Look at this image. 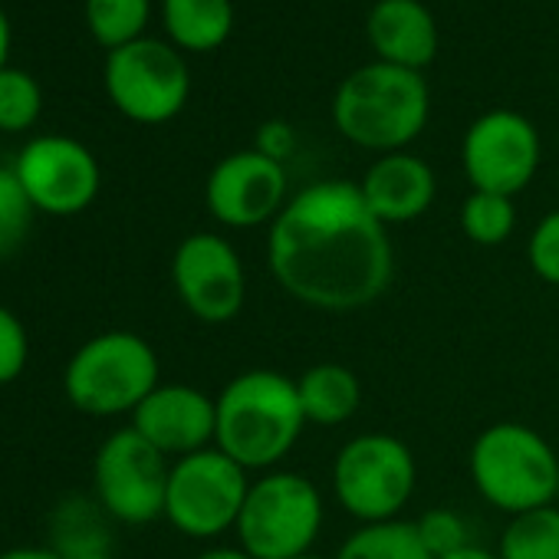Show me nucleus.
Returning a JSON list of instances; mask_svg holds the SVG:
<instances>
[{
	"label": "nucleus",
	"instance_id": "1",
	"mask_svg": "<svg viewBox=\"0 0 559 559\" xmlns=\"http://www.w3.org/2000/svg\"><path fill=\"white\" fill-rule=\"evenodd\" d=\"M266 263L287 297L323 313H356L382 300L395 276L389 227L356 181L300 188L266 227Z\"/></svg>",
	"mask_w": 559,
	"mask_h": 559
},
{
	"label": "nucleus",
	"instance_id": "2",
	"mask_svg": "<svg viewBox=\"0 0 559 559\" xmlns=\"http://www.w3.org/2000/svg\"><path fill=\"white\" fill-rule=\"evenodd\" d=\"M214 448L237 461L247 474L276 471L307 431L297 379L276 369L237 372L217 395Z\"/></svg>",
	"mask_w": 559,
	"mask_h": 559
},
{
	"label": "nucleus",
	"instance_id": "3",
	"mask_svg": "<svg viewBox=\"0 0 559 559\" xmlns=\"http://www.w3.org/2000/svg\"><path fill=\"white\" fill-rule=\"evenodd\" d=\"M431 93L421 73L366 63L353 70L333 96V126L336 132L376 155L405 152L428 126Z\"/></svg>",
	"mask_w": 559,
	"mask_h": 559
},
{
	"label": "nucleus",
	"instance_id": "4",
	"mask_svg": "<svg viewBox=\"0 0 559 559\" xmlns=\"http://www.w3.org/2000/svg\"><path fill=\"white\" fill-rule=\"evenodd\" d=\"M467 474L474 490L507 516L549 507L559 493V454L523 421L487 425L467 451Z\"/></svg>",
	"mask_w": 559,
	"mask_h": 559
},
{
	"label": "nucleus",
	"instance_id": "5",
	"mask_svg": "<svg viewBox=\"0 0 559 559\" xmlns=\"http://www.w3.org/2000/svg\"><path fill=\"white\" fill-rule=\"evenodd\" d=\"M162 366L148 340L129 330H109L86 340L63 372V392L73 408L93 418L132 415L158 385Z\"/></svg>",
	"mask_w": 559,
	"mask_h": 559
},
{
	"label": "nucleus",
	"instance_id": "6",
	"mask_svg": "<svg viewBox=\"0 0 559 559\" xmlns=\"http://www.w3.org/2000/svg\"><path fill=\"white\" fill-rule=\"evenodd\" d=\"M326 520L320 487L300 471H266L250 480L237 516V546L253 559H297L313 552Z\"/></svg>",
	"mask_w": 559,
	"mask_h": 559
},
{
	"label": "nucleus",
	"instance_id": "7",
	"mask_svg": "<svg viewBox=\"0 0 559 559\" xmlns=\"http://www.w3.org/2000/svg\"><path fill=\"white\" fill-rule=\"evenodd\" d=\"M333 497L359 523L399 520L418 487L412 448L389 431L349 438L333 457Z\"/></svg>",
	"mask_w": 559,
	"mask_h": 559
},
{
	"label": "nucleus",
	"instance_id": "8",
	"mask_svg": "<svg viewBox=\"0 0 559 559\" xmlns=\"http://www.w3.org/2000/svg\"><path fill=\"white\" fill-rule=\"evenodd\" d=\"M250 474L217 448L171 461L165 520L188 539H217L234 533L250 490Z\"/></svg>",
	"mask_w": 559,
	"mask_h": 559
},
{
	"label": "nucleus",
	"instance_id": "9",
	"mask_svg": "<svg viewBox=\"0 0 559 559\" xmlns=\"http://www.w3.org/2000/svg\"><path fill=\"white\" fill-rule=\"evenodd\" d=\"M109 103L139 126H165L188 106L191 73L178 47L142 37L106 57L103 70Z\"/></svg>",
	"mask_w": 559,
	"mask_h": 559
},
{
	"label": "nucleus",
	"instance_id": "10",
	"mask_svg": "<svg viewBox=\"0 0 559 559\" xmlns=\"http://www.w3.org/2000/svg\"><path fill=\"white\" fill-rule=\"evenodd\" d=\"M168 474L171 461L129 425L99 444L93 461V497L112 520L142 526L165 516Z\"/></svg>",
	"mask_w": 559,
	"mask_h": 559
},
{
	"label": "nucleus",
	"instance_id": "11",
	"mask_svg": "<svg viewBox=\"0 0 559 559\" xmlns=\"http://www.w3.org/2000/svg\"><path fill=\"white\" fill-rule=\"evenodd\" d=\"M171 287L198 323L224 326L237 320L247 304V270L227 237L198 230L175 247Z\"/></svg>",
	"mask_w": 559,
	"mask_h": 559
},
{
	"label": "nucleus",
	"instance_id": "12",
	"mask_svg": "<svg viewBox=\"0 0 559 559\" xmlns=\"http://www.w3.org/2000/svg\"><path fill=\"white\" fill-rule=\"evenodd\" d=\"M543 145L536 126L513 109H490L477 116L461 142V168L471 191H493L516 198L539 168Z\"/></svg>",
	"mask_w": 559,
	"mask_h": 559
},
{
	"label": "nucleus",
	"instance_id": "13",
	"mask_svg": "<svg viewBox=\"0 0 559 559\" xmlns=\"http://www.w3.org/2000/svg\"><path fill=\"white\" fill-rule=\"evenodd\" d=\"M290 198L294 194L284 162L257 148L224 155L204 181L207 214L234 230L270 227Z\"/></svg>",
	"mask_w": 559,
	"mask_h": 559
},
{
	"label": "nucleus",
	"instance_id": "14",
	"mask_svg": "<svg viewBox=\"0 0 559 559\" xmlns=\"http://www.w3.org/2000/svg\"><path fill=\"white\" fill-rule=\"evenodd\" d=\"M14 171L31 204L50 217L83 214L103 188V171L96 155L70 135L31 139L21 148Z\"/></svg>",
	"mask_w": 559,
	"mask_h": 559
},
{
	"label": "nucleus",
	"instance_id": "15",
	"mask_svg": "<svg viewBox=\"0 0 559 559\" xmlns=\"http://www.w3.org/2000/svg\"><path fill=\"white\" fill-rule=\"evenodd\" d=\"M132 428L168 461L214 448L217 408L214 399L194 385L168 382L158 385L135 412Z\"/></svg>",
	"mask_w": 559,
	"mask_h": 559
},
{
	"label": "nucleus",
	"instance_id": "16",
	"mask_svg": "<svg viewBox=\"0 0 559 559\" xmlns=\"http://www.w3.org/2000/svg\"><path fill=\"white\" fill-rule=\"evenodd\" d=\"M369 211L385 224H412L418 217L428 214V207L435 204L438 194V178L431 171V165L412 152H389L379 155L362 181H356Z\"/></svg>",
	"mask_w": 559,
	"mask_h": 559
},
{
	"label": "nucleus",
	"instance_id": "17",
	"mask_svg": "<svg viewBox=\"0 0 559 559\" xmlns=\"http://www.w3.org/2000/svg\"><path fill=\"white\" fill-rule=\"evenodd\" d=\"M366 37L379 63L421 73L438 57V24L421 0H376Z\"/></svg>",
	"mask_w": 559,
	"mask_h": 559
},
{
	"label": "nucleus",
	"instance_id": "18",
	"mask_svg": "<svg viewBox=\"0 0 559 559\" xmlns=\"http://www.w3.org/2000/svg\"><path fill=\"white\" fill-rule=\"evenodd\" d=\"M297 392L307 425H320V428L346 425L349 418H356L362 405V382L343 362H317L304 369V376L297 379Z\"/></svg>",
	"mask_w": 559,
	"mask_h": 559
},
{
	"label": "nucleus",
	"instance_id": "19",
	"mask_svg": "<svg viewBox=\"0 0 559 559\" xmlns=\"http://www.w3.org/2000/svg\"><path fill=\"white\" fill-rule=\"evenodd\" d=\"M168 44L181 53H214L234 34L230 0H162Z\"/></svg>",
	"mask_w": 559,
	"mask_h": 559
},
{
	"label": "nucleus",
	"instance_id": "20",
	"mask_svg": "<svg viewBox=\"0 0 559 559\" xmlns=\"http://www.w3.org/2000/svg\"><path fill=\"white\" fill-rule=\"evenodd\" d=\"M109 513L96 497L73 493L50 513V549L63 559L109 552Z\"/></svg>",
	"mask_w": 559,
	"mask_h": 559
},
{
	"label": "nucleus",
	"instance_id": "21",
	"mask_svg": "<svg viewBox=\"0 0 559 559\" xmlns=\"http://www.w3.org/2000/svg\"><path fill=\"white\" fill-rule=\"evenodd\" d=\"M333 559H435L421 536L415 520H385V523H359Z\"/></svg>",
	"mask_w": 559,
	"mask_h": 559
},
{
	"label": "nucleus",
	"instance_id": "22",
	"mask_svg": "<svg viewBox=\"0 0 559 559\" xmlns=\"http://www.w3.org/2000/svg\"><path fill=\"white\" fill-rule=\"evenodd\" d=\"M152 17V0H86L83 21L90 37L103 50H119L145 37Z\"/></svg>",
	"mask_w": 559,
	"mask_h": 559
},
{
	"label": "nucleus",
	"instance_id": "23",
	"mask_svg": "<svg viewBox=\"0 0 559 559\" xmlns=\"http://www.w3.org/2000/svg\"><path fill=\"white\" fill-rule=\"evenodd\" d=\"M500 559H559V507H536L507 520L500 543Z\"/></svg>",
	"mask_w": 559,
	"mask_h": 559
},
{
	"label": "nucleus",
	"instance_id": "24",
	"mask_svg": "<svg viewBox=\"0 0 559 559\" xmlns=\"http://www.w3.org/2000/svg\"><path fill=\"white\" fill-rule=\"evenodd\" d=\"M461 230L477 247H500L516 230V204L507 194L471 191L461 204Z\"/></svg>",
	"mask_w": 559,
	"mask_h": 559
},
{
	"label": "nucleus",
	"instance_id": "25",
	"mask_svg": "<svg viewBox=\"0 0 559 559\" xmlns=\"http://www.w3.org/2000/svg\"><path fill=\"white\" fill-rule=\"evenodd\" d=\"M44 112V90L27 70H0V132H27Z\"/></svg>",
	"mask_w": 559,
	"mask_h": 559
},
{
	"label": "nucleus",
	"instance_id": "26",
	"mask_svg": "<svg viewBox=\"0 0 559 559\" xmlns=\"http://www.w3.org/2000/svg\"><path fill=\"white\" fill-rule=\"evenodd\" d=\"M34 214L37 207L31 204L17 171L0 165V260L14 257L27 243Z\"/></svg>",
	"mask_w": 559,
	"mask_h": 559
},
{
	"label": "nucleus",
	"instance_id": "27",
	"mask_svg": "<svg viewBox=\"0 0 559 559\" xmlns=\"http://www.w3.org/2000/svg\"><path fill=\"white\" fill-rule=\"evenodd\" d=\"M415 526H418V536H421L425 549L435 559L451 556V552L471 546V523L457 510H451V507H431V510H425L415 520Z\"/></svg>",
	"mask_w": 559,
	"mask_h": 559
},
{
	"label": "nucleus",
	"instance_id": "28",
	"mask_svg": "<svg viewBox=\"0 0 559 559\" xmlns=\"http://www.w3.org/2000/svg\"><path fill=\"white\" fill-rule=\"evenodd\" d=\"M530 270L549 287H559V207L546 211L526 240Z\"/></svg>",
	"mask_w": 559,
	"mask_h": 559
},
{
	"label": "nucleus",
	"instance_id": "29",
	"mask_svg": "<svg viewBox=\"0 0 559 559\" xmlns=\"http://www.w3.org/2000/svg\"><path fill=\"white\" fill-rule=\"evenodd\" d=\"M31 359V336L21 317L8 307H0V385H11L24 376Z\"/></svg>",
	"mask_w": 559,
	"mask_h": 559
},
{
	"label": "nucleus",
	"instance_id": "30",
	"mask_svg": "<svg viewBox=\"0 0 559 559\" xmlns=\"http://www.w3.org/2000/svg\"><path fill=\"white\" fill-rule=\"evenodd\" d=\"M253 148L263 152V155H270V158H276V162H284L290 155V148H294V129L284 126V122H266L260 129Z\"/></svg>",
	"mask_w": 559,
	"mask_h": 559
},
{
	"label": "nucleus",
	"instance_id": "31",
	"mask_svg": "<svg viewBox=\"0 0 559 559\" xmlns=\"http://www.w3.org/2000/svg\"><path fill=\"white\" fill-rule=\"evenodd\" d=\"M0 559H63V556L53 552L50 546H14L0 552Z\"/></svg>",
	"mask_w": 559,
	"mask_h": 559
},
{
	"label": "nucleus",
	"instance_id": "32",
	"mask_svg": "<svg viewBox=\"0 0 559 559\" xmlns=\"http://www.w3.org/2000/svg\"><path fill=\"white\" fill-rule=\"evenodd\" d=\"M11 44H14V31H11V21L4 14V8H0V70H8L11 63Z\"/></svg>",
	"mask_w": 559,
	"mask_h": 559
},
{
	"label": "nucleus",
	"instance_id": "33",
	"mask_svg": "<svg viewBox=\"0 0 559 559\" xmlns=\"http://www.w3.org/2000/svg\"><path fill=\"white\" fill-rule=\"evenodd\" d=\"M194 559H253V556H247L240 546H211V549L198 552Z\"/></svg>",
	"mask_w": 559,
	"mask_h": 559
},
{
	"label": "nucleus",
	"instance_id": "34",
	"mask_svg": "<svg viewBox=\"0 0 559 559\" xmlns=\"http://www.w3.org/2000/svg\"><path fill=\"white\" fill-rule=\"evenodd\" d=\"M441 559H500L497 556V549H484V546H464V549H457V552H451V556H441Z\"/></svg>",
	"mask_w": 559,
	"mask_h": 559
},
{
	"label": "nucleus",
	"instance_id": "35",
	"mask_svg": "<svg viewBox=\"0 0 559 559\" xmlns=\"http://www.w3.org/2000/svg\"><path fill=\"white\" fill-rule=\"evenodd\" d=\"M80 559H116L112 552H90V556H80Z\"/></svg>",
	"mask_w": 559,
	"mask_h": 559
},
{
	"label": "nucleus",
	"instance_id": "36",
	"mask_svg": "<svg viewBox=\"0 0 559 559\" xmlns=\"http://www.w3.org/2000/svg\"><path fill=\"white\" fill-rule=\"evenodd\" d=\"M297 559H323V556H317V552H304V556H297Z\"/></svg>",
	"mask_w": 559,
	"mask_h": 559
}]
</instances>
